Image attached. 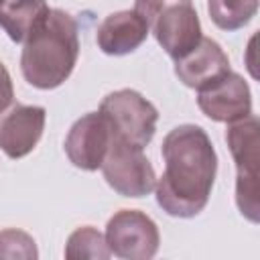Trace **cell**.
I'll list each match as a JSON object with an SVG mask.
<instances>
[{
	"instance_id": "cell-1",
	"label": "cell",
	"mask_w": 260,
	"mask_h": 260,
	"mask_svg": "<svg viewBox=\"0 0 260 260\" xmlns=\"http://www.w3.org/2000/svg\"><path fill=\"white\" fill-rule=\"evenodd\" d=\"M160 154L165 171L154 185L158 207L173 217L199 215L217 173V154L207 132L195 124H181L165 136Z\"/></svg>"
},
{
	"instance_id": "cell-2",
	"label": "cell",
	"mask_w": 260,
	"mask_h": 260,
	"mask_svg": "<svg viewBox=\"0 0 260 260\" xmlns=\"http://www.w3.org/2000/svg\"><path fill=\"white\" fill-rule=\"evenodd\" d=\"M79 57V30L75 18L51 8L47 18L24 41L20 71L37 89H55L73 73Z\"/></svg>"
},
{
	"instance_id": "cell-3",
	"label": "cell",
	"mask_w": 260,
	"mask_h": 260,
	"mask_svg": "<svg viewBox=\"0 0 260 260\" xmlns=\"http://www.w3.org/2000/svg\"><path fill=\"white\" fill-rule=\"evenodd\" d=\"M225 142L236 162V205L240 213L258 223V118L254 114L230 122Z\"/></svg>"
},
{
	"instance_id": "cell-4",
	"label": "cell",
	"mask_w": 260,
	"mask_h": 260,
	"mask_svg": "<svg viewBox=\"0 0 260 260\" xmlns=\"http://www.w3.org/2000/svg\"><path fill=\"white\" fill-rule=\"evenodd\" d=\"M100 114L108 120L116 138L138 148L150 144L158 122L156 108L142 93L128 87L108 93L100 104Z\"/></svg>"
},
{
	"instance_id": "cell-5",
	"label": "cell",
	"mask_w": 260,
	"mask_h": 260,
	"mask_svg": "<svg viewBox=\"0 0 260 260\" xmlns=\"http://www.w3.org/2000/svg\"><path fill=\"white\" fill-rule=\"evenodd\" d=\"M142 150L144 148L128 144L112 134L110 148L100 169L106 183L122 197H144L154 191L156 175Z\"/></svg>"
},
{
	"instance_id": "cell-6",
	"label": "cell",
	"mask_w": 260,
	"mask_h": 260,
	"mask_svg": "<svg viewBox=\"0 0 260 260\" xmlns=\"http://www.w3.org/2000/svg\"><path fill=\"white\" fill-rule=\"evenodd\" d=\"M104 238L110 252L122 260H150L160 244L156 223L138 209L116 211L108 219Z\"/></svg>"
},
{
	"instance_id": "cell-7",
	"label": "cell",
	"mask_w": 260,
	"mask_h": 260,
	"mask_svg": "<svg viewBox=\"0 0 260 260\" xmlns=\"http://www.w3.org/2000/svg\"><path fill=\"white\" fill-rule=\"evenodd\" d=\"M148 30L165 53L177 61L201 41V22L191 0H173L148 18Z\"/></svg>"
},
{
	"instance_id": "cell-8",
	"label": "cell",
	"mask_w": 260,
	"mask_h": 260,
	"mask_svg": "<svg viewBox=\"0 0 260 260\" xmlns=\"http://www.w3.org/2000/svg\"><path fill=\"white\" fill-rule=\"evenodd\" d=\"M199 110L213 122H236L252 114V93L246 79L228 71L213 83L197 89Z\"/></svg>"
},
{
	"instance_id": "cell-9",
	"label": "cell",
	"mask_w": 260,
	"mask_h": 260,
	"mask_svg": "<svg viewBox=\"0 0 260 260\" xmlns=\"http://www.w3.org/2000/svg\"><path fill=\"white\" fill-rule=\"evenodd\" d=\"M112 142V128L100 112H89L73 122L65 138L69 162L81 171H98Z\"/></svg>"
},
{
	"instance_id": "cell-10",
	"label": "cell",
	"mask_w": 260,
	"mask_h": 260,
	"mask_svg": "<svg viewBox=\"0 0 260 260\" xmlns=\"http://www.w3.org/2000/svg\"><path fill=\"white\" fill-rule=\"evenodd\" d=\"M47 112L41 106L16 104L0 114V150L8 158H22L43 136Z\"/></svg>"
},
{
	"instance_id": "cell-11",
	"label": "cell",
	"mask_w": 260,
	"mask_h": 260,
	"mask_svg": "<svg viewBox=\"0 0 260 260\" xmlns=\"http://www.w3.org/2000/svg\"><path fill=\"white\" fill-rule=\"evenodd\" d=\"M228 71H232L228 55L215 41L207 37H201V41L187 55L175 61V75L179 81L193 89H201L213 83Z\"/></svg>"
},
{
	"instance_id": "cell-12",
	"label": "cell",
	"mask_w": 260,
	"mask_h": 260,
	"mask_svg": "<svg viewBox=\"0 0 260 260\" xmlns=\"http://www.w3.org/2000/svg\"><path fill=\"white\" fill-rule=\"evenodd\" d=\"M148 24L136 10H120L108 14L98 26L95 41L102 53L122 57L136 51L148 37Z\"/></svg>"
},
{
	"instance_id": "cell-13",
	"label": "cell",
	"mask_w": 260,
	"mask_h": 260,
	"mask_svg": "<svg viewBox=\"0 0 260 260\" xmlns=\"http://www.w3.org/2000/svg\"><path fill=\"white\" fill-rule=\"evenodd\" d=\"M49 10L47 0H4L0 4V28L14 43H24Z\"/></svg>"
},
{
	"instance_id": "cell-14",
	"label": "cell",
	"mask_w": 260,
	"mask_h": 260,
	"mask_svg": "<svg viewBox=\"0 0 260 260\" xmlns=\"http://www.w3.org/2000/svg\"><path fill=\"white\" fill-rule=\"evenodd\" d=\"M207 12L217 28L238 30L256 16L258 0H209Z\"/></svg>"
},
{
	"instance_id": "cell-15",
	"label": "cell",
	"mask_w": 260,
	"mask_h": 260,
	"mask_svg": "<svg viewBox=\"0 0 260 260\" xmlns=\"http://www.w3.org/2000/svg\"><path fill=\"white\" fill-rule=\"evenodd\" d=\"M112 252L106 244L104 234H100L91 225L77 228L65 244V258L67 260H106L110 258Z\"/></svg>"
},
{
	"instance_id": "cell-16",
	"label": "cell",
	"mask_w": 260,
	"mask_h": 260,
	"mask_svg": "<svg viewBox=\"0 0 260 260\" xmlns=\"http://www.w3.org/2000/svg\"><path fill=\"white\" fill-rule=\"evenodd\" d=\"M39 256L37 244L32 236H28L22 230H2L0 232V258H22V260H35Z\"/></svg>"
},
{
	"instance_id": "cell-17",
	"label": "cell",
	"mask_w": 260,
	"mask_h": 260,
	"mask_svg": "<svg viewBox=\"0 0 260 260\" xmlns=\"http://www.w3.org/2000/svg\"><path fill=\"white\" fill-rule=\"evenodd\" d=\"M14 100V87H12V79H10V73L8 69L0 63V114L6 112L10 108Z\"/></svg>"
},
{
	"instance_id": "cell-18",
	"label": "cell",
	"mask_w": 260,
	"mask_h": 260,
	"mask_svg": "<svg viewBox=\"0 0 260 260\" xmlns=\"http://www.w3.org/2000/svg\"><path fill=\"white\" fill-rule=\"evenodd\" d=\"M2 2H4V0H0V4H2Z\"/></svg>"
}]
</instances>
